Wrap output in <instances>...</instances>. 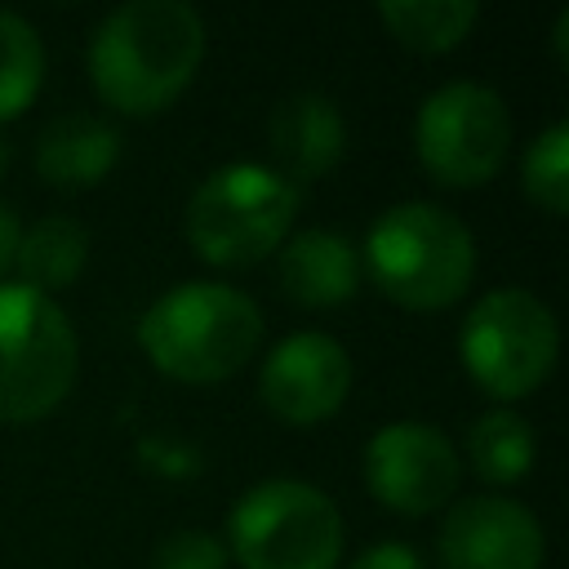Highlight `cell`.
<instances>
[{"label":"cell","instance_id":"3","mask_svg":"<svg viewBox=\"0 0 569 569\" xmlns=\"http://www.w3.org/2000/svg\"><path fill=\"white\" fill-rule=\"evenodd\" d=\"M369 280L409 311L458 302L476 271V240L458 213L431 200H405L373 218L365 236Z\"/></svg>","mask_w":569,"mask_h":569},{"label":"cell","instance_id":"4","mask_svg":"<svg viewBox=\"0 0 569 569\" xmlns=\"http://www.w3.org/2000/svg\"><path fill=\"white\" fill-rule=\"evenodd\" d=\"M80 342L67 311L22 280H0V422H36L76 387Z\"/></svg>","mask_w":569,"mask_h":569},{"label":"cell","instance_id":"10","mask_svg":"<svg viewBox=\"0 0 569 569\" xmlns=\"http://www.w3.org/2000/svg\"><path fill=\"white\" fill-rule=\"evenodd\" d=\"M351 378L356 369H351L347 347L329 333L302 329L271 347V356L258 369V391H262V405L280 422L311 427L342 409Z\"/></svg>","mask_w":569,"mask_h":569},{"label":"cell","instance_id":"7","mask_svg":"<svg viewBox=\"0 0 569 569\" xmlns=\"http://www.w3.org/2000/svg\"><path fill=\"white\" fill-rule=\"evenodd\" d=\"M560 351V329L551 307L520 289H489L458 329V356L471 382L493 400H525L533 396Z\"/></svg>","mask_w":569,"mask_h":569},{"label":"cell","instance_id":"21","mask_svg":"<svg viewBox=\"0 0 569 569\" xmlns=\"http://www.w3.org/2000/svg\"><path fill=\"white\" fill-rule=\"evenodd\" d=\"M351 569H427V565H422V556H418L409 542L387 538V542L365 547V551L351 560Z\"/></svg>","mask_w":569,"mask_h":569},{"label":"cell","instance_id":"8","mask_svg":"<svg viewBox=\"0 0 569 569\" xmlns=\"http://www.w3.org/2000/svg\"><path fill=\"white\" fill-rule=\"evenodd\" d=\"M511 147V116L498 89L476 80H449L431 89L413 120L418 164L445 187L489 182Z\"/></svg>","mask_w":569,"mask_h":569},{"label":"cell","instance_id":"20","mask_svg":"<svg viewBox=\"0 0 569 569\" xmlns=\"http://www.w3.org/2000/svg\"><path fill=\"white\" fill-rule=\"evenodd\" d=\"M227 542L213 538L209 529H178L160 538L151 569H227Z\"/></svg>","mask_w":569,"mask_h":569},{"label":"cell","instance_id":"15","mask_svg":"<svg viewBox=\"0 0 569 569\" xmlns=\"http://www.w3.org/2000/svg\"><path fill=\"white\" fill-rule=\"evenodd\" d=\"M84 262H89V231L67 213H49L36 227H27L13 253L18 280L31 284L36 293L67 289L84 271Z\"/></svg>","mask_w":569,"mask_h":569},{"label":"cell","instance_id":"6","mask_svg":"<svg viewBox=\"0 0 569 569\" xmlns=\"http://www.w3.org/2000/svg\"><path fill=\"white\" fill-rule=\"evenodd\" d=\"M227 556L240 569H338L342 516L307 480H262L227 516Z\"/></svg>","mask_w":569,"mask_h":569},{"label":"cell","instance_id":"9","mask_svg":"<svg viewBox=\"0 0 569 569\" xmlns=\"http://www.w3.org/2000/svg\"><path fill=\"white\" fill-rule=\"evenodd\" d=\"M462 480V458L453 440L418 418L387 422L365 445V485L369 493L400 516L440 511Z\"/></svg>","mask_w":569,"mask_h":569},{"label":"cell","instance_id":"12","mask_svg":"<svg viewBox=\"0 0 569 569\" xmlns=\"http://www.w3.org/2000/svg\"><path fill=\"white\" fill-rule=\"evenodd\" d=\"M267 142H271L280 178H289L293 187L316 182L342 160L347 120H342L333 98L307 89V93H293V98L276 102V111L267 120Z\"/></svg>","mask_w":569,"mask_h":569},{"label":"cell","instance_id":"13","mask_svg":"<svg viewBox=\"0 0 569 569\" xmlns=\"http://www.w3.org/2000/svg\"><path fill=\"white\" fill-rule=\"evenodd\" d=\"M120 160V129L93 111H67L36 138V173L58 191L98 187Z\"/></svg>","mask_w":569,"mask_h":569},{"label":"cell","instance_id":"17","mask_svg":"<svg viewBox=\"0 0 569 569\" xmlns=\"http://www.w3.org/2000/svg\"><path fill=\"white\" fill-rule=\"evenodd\" d=\"M533 453H538V436H533L529 418L516 409H489L467 431V458H471L476 476L489 485L525 480L533 467Z\"/></svg>","mask_w":569,"mask_h":569},{"label":"cell","instance_id":"22","mask_svg":"<svg viewBox=\"0 0 569 569\" xmlns=\"http://www.w3.org/2000/svg\"><path fill=\"white\" fill-rule=\"evenodd\" d=\"M18 240H22V227H18V213L0 200V276L13 267V253H18Z\"/></svg>","mask_w":569,"mask_h":569},{"label":"cell","instance_id":"24","mask_svg":"<svg viewBox=\"0 0 569 569\" xmlns=\"http://www.w3.org/2000/svg\"><path fill=\"white\" fill-rule=\"evenodd\" d=\"M4 169H9V138L0 133V178H4Z\"/></svg>","mask_w":569,"mask_h":569},{"label":"cell","instance_id":"11","mask_svg":"<svg viewBox=\"0 0 569 569\" xmlns=\"http://www.w3.org/2000/svg\"><path fill=\"white\" fill-rule=\"evenodd\" d=\"M547 538L538 516L498 493L458 498L440 525L445 569H542Z\"/></svg>","mask_w":569,"mask_h":569},{"label":"cell","instance_id":"2","mask_svg":"<svg viewBox=\"0 0 569 569\" xmlns=\"http://www.w3.org/2000/svg\"><path fill=\"white\" fill-rule=\"evenodd\" d=\"M262 342L258 302L218 280H182L164 289L138 320V347L147 360L187 387L222 382L249 365Z\"/></svg>","mask_w":569,"mask_h":569},{"label":"cell","instance_id":"1","mask_svg":"<svg viewBox=\"0 0 569 569\" xmlns=\"http://www.w3.org/2000/svg\"><path fill=\"white\" fill-rule=\"evenodd\" d=\"M204 58V18L187 0H129L111 9L89 44L98 98L124 116L164 111Z\"/></svg>","mask_w":569,"mask_h":569},{"label":"cell","instance_id":"23","mask_svg":"<svg viewBox=\"0 0 569 569\" xmlns=\"http://www.w3.org/2000/svg\"><path fill=\"white\" fill-rule=\"evenodd\" d=\"M565 31H569V9H560V13H556V36H551V40H556L560 62H565Z\"/></svg>","mask_w":569,"mask_h":569},{"label":"cell","instance_id":"5","mask_svg":"<svg viewBox=\"0 0 569 569\" xmlns=\"http://www.w3.org/2000/svg\"><path fill=\"white\" fill-rule=\"evenodd\" d=\"M298 187L271 164H222L187 200V240L213 267H249L284 244Z\"/></svg>","mask_w":569,"mask_h":569},{"label":"cell","instance_id":"16","mask_svg":"<svg viewBox=\"0 0 569 569\" xmlns=\"http://www.w3.org/2000/svg\"><path fill=\"white\" fill-rule=\"evenodd\" d=\"M480 18L476 0H382L378 22L413 53H449L458 49Z\"/></svg>","mask_w":569,"mask_h":569},{"label":"cell","instance_id":"19","mask_svg":"<svg viewBox=\"0 0 569 569\" xmlns=\"http://www.w3.org/2000/svg\"><path fill=\"white\" fill-rule=\"evenodd\" d=\"M520 187L551 218H560L569 209V124L565 120L547 124L525 147V156H520Z\"/></svg>","mask_w":569,"mask_h":569},{"label":"cell","instance_id":"18","mask_svg":"<svg viewBox=\"0 0 569 569\" xmlns=\"http://www.w3.org/2000/svg\"><path fill=\"white\" fill-rule=\"evenodd\" d=\"M44 84V40L40 31L13 13L0 9V124L22 116Z\"/></svg>","mask_w":569,"mask_h":569},{"label":"cell","instance_id":"14","mask_svg":"<svg viewBox=\"0 0 569 569\" xmlns=\"http://www.w3.org/2000/svg\"><path fill=\"white\" fill-rule=\"evenodd\" d=\"M276 280H280V293L293 298L298 307H338L360 284V253L342 231L311 227L284 240Z\"/></svg>","mask_w":569,"mask_h":569}]
</instances>
